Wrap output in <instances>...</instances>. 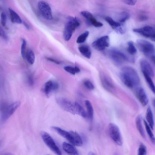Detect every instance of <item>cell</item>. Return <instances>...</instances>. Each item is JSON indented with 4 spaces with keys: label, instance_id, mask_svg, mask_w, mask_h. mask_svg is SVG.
Here are the masks:
<instances>
[{
    "label": "cell",
    "instance_id": "5bb4252c",
    "mask_svg": "<svg viewBox=\"0 0 155 155\" xmlns=\"http://www.w3.org/2000/svg\"><path fill=\"white\" fill-rule=\"evenodd\" d=\"M141 69L143 74H145L151 77L154 76V72L151 64L146 60H141L140 61Z\"/></svg>",
    "mask_w": 155,
    "mask_h": 155
},
{
    "label": "cell",
    "instance_id": "52a82bcc",
    "mask_svg": "<svg viewBox=\"0 0 155 155\" xmlns=\"http://www.w3.org/2000/svg\"><path fill=\"white\" fill-rule=\"evenodd\" d=\"M41 137L46 145L57 155H62L58 147L51 136L45 132L41 133Z\"/></svg>",
    "mask_w": 155,
    "mask_h": 155
},
{
    "label": "cell",
    "instance_id": "4dcf8cb0",
    "mask_svg": "<svg viewBox=\"0 0 155 155\" xmlns=\"http://www.w3.org/2000/svg\"><path fill=\"white\" fill-rule=\"evenodd\" d=\"M128 47L127 49L128 52L130 54L134 55L137 53V49L135 47L133 42L130 41L128 42Z\"/></svg>",
    "mask_w": 155,
    "mask_h": 155
},
{
    "label": "cell",
    "instance_id": "4316f807",
    "mask_svg": "<svg viewBox=\"0 0 155 155\" xmlns=\"http://www.w3.org/2000/svg\"><path fill=\"white\" fill-rule=\"evenodd\" d=\"M25 59L30 64L33 65L34 64L35 61V54L32 50L29 49L26 52Z\"/></svg>",
    "mask_w": 155,
    "mask_h": 155
},
{
    "label": "cell",
    "instance_id": "d6a6232c",
    "mask_svg": "<svg viewBox=\"0 0 155 155\" xmlns=\"http://www.w3.org/2000/svg\"><path fill=\"white\" fill-rule=\"evenodd\" d=\"M27 41L25 39H23L21 46V54L22 57L25 59L27 47Z\"/></svg>",
    "mask_w": 155,
    "mask_h": 155
},
{
    "label": "cell",
    "instance_id": "484cf974",
    "mask_svg": "<svg viewBox=\"0 0 155 155\" xmlns=\"http://www.w3.org/2000/svg\"><path fill=\"white\" fill-rule=\"evenodd\" d=\"M76 114H78L83 118L87 117V114L83 107L78 103H75Z\"/></svg>",
    "mask_w": 155,
    "mask_h": 155
},
{
    "label": "cell",
    "instance_id": "ee69618b",
    "mask_svg": "<svg viewBox=\"0 0 155 155\" xmlns=\"http://www.w3.org/2000/svg\"><path fill=\"white\" fill-rule=\"evenodd\" d=\"M1 31H0V35L1 36Z\"/></svg>",
    "mask_w": 155,
    "mask_h": 155
},
{
    "label": "cell",
    "instance_id": "1f68e13d",
    "mask_svg": "<svg viewBox=\"0 0 155 155\" xmlns=\"http://www.w3.org/2000/svg\"><path fill=\"white\" fill-rule=\"evenodd\" d=\"M89 35L88 31H86L85 32L80 35L77 39L76 42L79 44L84 43L86 41Z\"/></svg>",
    "mask_w": 155,
    "mask_h": 155
},
{
    "label": "cell",
    "instance_id": "603a6c76",
    "mask_svg": "<svg viewBox=\"0 0 155 155\" xmlns=\"http://www.w3.org/2000/svg\"><path fill=\"white\" fill-rule=\"evenodd\" d=\"M136 127L143 138H145V135L142 123V117L141 115H138L136 119Z\"/></svg>",
    "mask_w": 155,
    "mask_h": 155
},
{
    "label": "cell",
    "instance_id": "6da1fadb",
    "mask_svg": "<svg viewBox=\"0 0 155 155\" xmlns=\"http://www.w3.org/2000/svg\"><path fill=\"white\" fill-rule=\"evenodd\" d=\"M119 77L123 84L129 88H137L140 84V78L137 72L131 66L122 68Z\"/></svg>",
    "mask_w": 155,
    "mask_h": 155
},
{
    "label": "cell",
    "instance_id": "836d02e7",
    "mask_svg": "<svg viewBox=\"0 0 155 155\" xmlns=\"http://www.w3.org/2000/svg\"><path fill=\"white\" fill-rule=\"evenodd\" d=\"M147 154V149L145 146L141 144L139 148L138 155H146Z\"/></svg>",
    "mask_w": 155,
    "mask_h": 155
},
{
    "label": "cell",
    "instance_id": "74e56055",
    "mask_svg": "<svg viewBox=\"0 0 155 155\" xmlns=\"http://www.w3.org/2000/svg\"><path fill=\"white\" fill-rule=\"evenodd\" d=\"M124 3L131 5H135L137 1H123Z\"/></svg>",
    "mask_w": 155,
    "mask_h": 155
},
{
    "label": "cell",
    "instance_id": "ab89813d",
    "mask_svg": "<svg viewBox=\"0 0 155 155\" xmlns=\"http://www.w3.org/2000/svg\"><path fill=\"white\" fill-rule=\"evenodd\" d=\"M47 59L49 61L53 62L57 64H60V62L52 58H47Z\"/></svg>",
    "mask_w": 155,
    "mask_h": 155
},
{
    "label": "cell",
    "instance_id": "8d00e7d4",
    "mask_svg": "<svg viewBox=\"0 0 155 155\" xmlns=\"http://www.w3.org/2000/svg\"><path fill=\"white\" fill-rule=\"evenodd\" d=\"M130 16L128 13H125L122 14L119 20L120 23H124L127 20L129 19L130 18Z\"/></svg>",
    "mask_w": 155,
    "mask_h": 155
},
{
    "label": "cell",
    "instance_id": "5b68a950",
    "mask_svg": "<svg viewBox=\"0 0 155 155\" xmlns=\"http://www.w3.org/2000/svg\"><path fill=\"white\" fill-rule=\"evenodd\" d=\"M108 131L110 137L117 145L121 146L122 139L120 129L115 124L110 123L108 126Z\"/></svg>",
    "mask_w": 155,
    "mask_h": 155
},
{
    "label": "cell",
    "instance_id": "f35d334b",
    "mask_svg": "<svg viewBox=\"0 0 155 155\" xmlns=\"http://www.w3.org/2000/svg\"><path fill=\"white\" fill-rule=\"evenodd\" d=\"M28 83L29 85L31 86L33 85L34 83V80L33 76L32 75H30L28 77Z\"/></svg>",
    "mask_w": 155,
    "mask_h": 155
},
{
    "label": "cell",
    "instance_id": "cb8c5ba5",
    "mask_svg": "<svg viewBox=\"0 0 155 155\" xmlns=\"http://www.w3.org/2000/svg\"><path fill=\"white\" fill-rule=\"evenodd\" d=\"M85 104L87 111V117L91 120H92L94 117V109L91 103L88 100H85Z\"/></svg>",
    "mask_w": 155,
    "mask_h": 155
},
{
    "label": "cell",
    "instance_id": "7402d4cb",
    "mask_svg": "<svg viewBox=\"0 0 155 155\" xmlns=\"http://www.w3.org/2000/svg\"><path fill=\"white\" fill-rule=\"evenodd\" d=\"M80 52L84 57L90 59L91 57V53L89 47L87 46L82 45L79 47Z\"/></svg>",
    "mask_w": 155,
    "mask_h": 155
},
{
    "label": "cell",
    "instance_id": "f6af8a7d",
    "mask_svg": "<svg viewBox=\"0 0 155 155\" xmlns=\"http://www.w3.org/2000/svg\"></svg>",
    "mask_w": 155,
    "mask_h": 155
},
{
    "label": "cell",
    "instance_id": "7bdbcfd3",
    "mask_svg": "<svg viewBox=\"0 0 155 155\" xmlns=\"http://www.w3.org/2000/svg\"><path fill=\"white\" fill-rule=\"evenodd\" d=\"M88 155H96V154L92 152H90L88 153Z\"/></svg>",
    "mask_w": 155,
    "mask_h": 155
},
{
    "label": "cell",
    "instance_id": "d6986e66",
    "mask_svg": "<svg viewBox=\"0 0 155 155\" xmlns=\"http://www.w3.org/2000/svg\"><path fill=\"white\" fill-rule=\"evenodd\" d=\"M146 122L152 129H154V121L153 114L152 110L150 107H149L147 110L146 113Z\"/></svg>",
    "mask_w": 155,
    "mask_h": 155
},
{
    "label": "cell",
    "instance_id": "b9f144b4",
    "mask_svg": "<svg viewBox=\"0 0 155 155\" xmlns=\"http://www.w3.org/2000/svg\"><path fill=\"white\" fill-rule=\"evenodd\" d=\"M2 155H14L10 153H6L3 154Z\"/></svg>",
    "mask_w": 155,
    "mask_h": 155
},
{
    "label": "cell",
    "instance_id": "ba28073f",
    "mask_svg": "<svg viewBox=\"0 0 155 155\" xmlns=\"http://www.w3.org/2000/svg\"><path fill=\"white\" fill-rule=\"evenodd\" d=\"M101 82L104 88L109 92L114 93L116 90L115 85L113 81L108 75L104 73L100 74Z\"/></svg>",
    "mask_w": 155,
    "mask_h": 155
},
{
    "label": "cell",
    "instance_id": "d4e9b609",
    "mask_svg": "<svg viewBox=\"0 0 155 155\" xmlns=\"http://www.w3.org/2000/svg\"><path fill=\"white\" fill-rule=\"evenodd\" d=\"M72 135L74 145L81 146L83 145V142L80 135L76 132L70 131V132Z\"/></svg>",
    "mask_w": 155,
    "mask_h": 155
},
{
    "label": "cell",
    "instance_id": "44dd1931",
    "mask_svg": "<svg viewBox=\"0 0 155 155\" xmlns=\"http://www.w3.org/2000/svg\"><path fill=\"white\" fill-rule=\"evenodd\" d=\"M10 19L12 22L14 23L21 24L22 21L19 15L13 9L9 8Z\"/></svg>",
    "mask_w": 155,
    "mask_h": 155
},
{
    "label": "cell",
    "instance_id": "8fae6325",
    "mask_svg": "<svg viewBox=\"0 0 155 155\" xmlns=\"http://www.w3.org/2000/svg\"><path fill=\"white\" fill-rule=\"evenodd\" d=\"M38 6L43 16L48 20H51L53 18L52 11L48 3L44 1H40L38 3Z\"/></svg>",
    "mask_w": 155,
    "mask_h": 155
},
{
    "label": "cell",
    "instance_id": "7a4b0ae2",
    "mask_svg": "<svg viewBox=\"0 0 155 155\" xmlns=\"http://www.w3.org/2000/svg\"><path fill=\"white\" fill-rule=\"evenodd\" d=\"M67 20L63 35L64 39L66 41L70 40L76 29L79 27L81 24V21L77 17H68Z\"/></svg>",
    "mask_w": 155,
    "mask_h": 155
},
{
    "label": "cell",
    "instance_id": "30bf717a",
    "mask_svg": "<svg viewBox=\"0 0 155 155\" xmlns=\"http://www.w3.org/2000/svg\"><path fill=\"white\" fill-rule=\"evenodd\" d=\"M109 38L108 36H102L92 43V47L98 51L104 50L105 48L109 47Z\"/></svg>",
    "mask_w": 155,
    "mask_h": 155
},
{
    "label": "cell",
    "instance_id": "d590c367",
    "mask_svg": "<svg viewBox=\"0 0 155 155\" xmlns=\"http://www.w3.org/2000/svg\"><path fill=\"white\" fill-rule=\"evenodd\" d=\"M7 16L4 12H3L1 15V21L2 25L5 27L7 23Z\"/></svg>",
    "mask_w": 155,
    "mask_h": 155
},
{
    "label": "cell",
    "instance_id": "8992f818",
    "mask_svg": "<svg viewBox=\"0 0 155 155\" xmlns=\"http://www.w3.org/2000/svg\"><path fill=\"white\" fill-rule=\"evenodd\" d=\"M56 101L59 107L64 110L73 115L76 114L75 103L62 98H57Z\"/></svg>",
    "mask_w": 155,
    "mask_h": 155
},
{
    "label": "cell",
    "instance_id": "7c38bea8",
    "mask_svg": "<svg viewBox=\"0 0 155 155\" xmlns=\"http://www.w3.org/2000/svg\"><path fill=\"white\" fill-rule=\"evenodd\" d=\"M134 94L142 106H146L149 102V99L145 89L141 87L136 88L135 90Z\"/></svg>",
    "mask_w": 155,
    "mask_h": 155
},
{
    "label": "cell",
    "instance_id": "4fadbf2b",
    "mask_svg": "<svg viewBox=\"0 0 155 155\" xmlns=\"http://www.w3.org/2000/svg\"><path fill=\"white\" fill-rule=\"evenodd\" d=\"M20 102H17L8 105L5 113L1 115L2 121H5L8 119L20 107Z\"/></svg>",
    "mask_w": 155,
    "mask_h": 155
},
{
    "label": "cell",
    "instance_id": "e0dca14e",
    "mask_svg": "<svg viewBox=\"0 0 155 155\" xmlns=\"http://www.w3.org/2000/svg\"><path fill=\"white\" fill-rule=\"evenodd\" d=\"M105 20L109 25L113 29L115 30L116 31L121 34L124 33V31L121 27L122 24L121 23L115 21L110 17H105Z\"/></svg>",
    "mask_w": 155,
    "mask_h": 155
},
{
    "label": "cell",
    "instance_id": "ac0fdd59",
    "mask_svg": "<svg viewBox=\"0 0 155 155\" xmlns=\"http://www.w3.org/2000/svg\"><path fill=\"white\" fill-rule=\"evenodd\" d=\"M52 128L54 131L70 141L72 144L74 145L72 135L70 132H67L57 127L53 126Z\"/></svg>",
    "mask_w": 155,
    "mask_h": 155
},
{
    "label": "cell",
    "instance_id": "3957f363",
    "mask_svg": "<svg viewBox=\"0 0 155 155\" xmlns=\"http://www.w3.org/2000/svg\"><path fill=\"white\" fill-rule=\"evenodd\" d=\"M137 44L140 51L154 63L155 49L152 43L145 40H138L137 41Z\"/></svg>",
    "mask_w": 155,
    "mask_h": 155
},
{
    "label": "cell",
    "instance_id": "2e32d148",
    "mask_svg": "<svg viewBox=\"0 0 155 155\" xmlns=\"http://www.w3.org/2000/svg\"><path fill=\"white\" fill-rule=\"evenodd\" d=\"M59 87V85L57 83L49 81L45 84L44 91L45 94L48 96L52 92L57 90Z\"/></svg>",
    "mask_w": 155,
    "mask_h": 155
},
{
    "label": "cell",
    "instance_id": "60d3db41",
    "mask_svg": "<svg viewBox=\"0 0 155 155\" xmlns=\"http://www.w3.org/2000/svg\"><path fill=\"white\" fill-rule=\"evenodd\" d=\"M23 23L25 26L28 29H29V25L26 23H25V22H23Z\"/></svg>",
    "mask_w": 155,
    "mask_h": 155
},
{
    "label": "cell",
    "instance_id": "9a60e30c",
    "mask_svg": "<svg viewBox=\"0 0 155 155\" xmlns=\"http://www.w3.org/2000/svg\"><path fill=\"white\" fill-rule=\"evenodd\" d=\"M80 14L95 27H100L103 26V24L98 21L90 12L87 11H83L81 12Z\"/></svg>",
    "mask_w": 155,
    "mask_h": 155
},
{
    "label": "cell",
    "instance_id": "9c48e42d",
    "mask_svg": "<svg viewBox=\"0 0 155 155\" xmlns=\"http://www.w3.org/2000/svg\"><path fill=\"white\" fill-rule=\"evenodd\" d=\"M133 31L138 33L145 38L155 41V29L150 26H146L140 28L134 29Z\"/></svg>",
    "mask_w": 155,
    "mask_h": 155
},
{
    "label": "cell",
    "instance_id": "83f0119b",
    "mask_svg": "<svg viewBox=\"0 0 155 155\" xmlns=\"http://www.w3.org/2000/svg\"><path fill=\"white\" fill-rule=\"evenodd\" d=\"M143 74L144 78L149 87L151 91L154 94L155 92V86L152 77L146 74Z\"/></svg>",
    "mask_w": 155,
    "mask_h": 155
},
{
    "label": "cell",
    "instance_id": "ffe728a7",
    "mask_svg": "<svg viewBox=\"0 0 155 155\" xmlns=\"http://www.w3.org/2000/svg\"><path fill=\"white\" fill-rule=\"evenodd\" d=\"M64 150L69 155H79L76 149L72 145L64 142L62 144Z\"/></svg>",
    "mask_w": 155,
    "mask_h": 155
},
{
    "label": "cell",
    "instance_id": "f1b7e54d",
    "mask_svg": "<svg viewBox=\"0 0 155 155\" xmlns=\"http://www.w3.org/2000/svg\"><path fill=\"white\" fill-rule=\"evenodd\" d=\"M143 122L147 133L151 139V141L154 144L155 138L154 135L152 132V129L149 125H148L146 121L144 120Z\"/></svg>",
    "mask_w": 155,
    "mask_h": 155
},
{
    "label": "cell",
    "instance_id": "e575fe53",
    "mask_svg": "<svg viewBox=\"0 0 155 155\" xmlns=\"http://www.w3.org/2000/svg\"><path fill=\"white\" fill-rule=\"evenodd\" d=\"M84 84L85 87L88 89L92 90L94 89V85L90 80H87L84 82Z\"/></svg>",
    "mask_w": 155,
    "mask_h": 155
},
{
    "label": "cell",
    "instance_id": "277c9868",
    "mask_svg": "<svg viewBox=\"0 0 155 155\" xmlns=\"http://www.w3.org/2000/svg\"><path fill=\"white\" fill-rule=\"evenodd\" d=\"M109 56L115 63L118 64H122L125 61L134 63L135 60L127 56L124 53L115 49H111L109 52Z\"/></svg>",
    "mask_w": 155,
    "mask_h": 155
},
{
    "label": "cell",
    "instance_id": "f546056e",
    "mask_svg": "<svg viewBox=\"0 0 155 155\" xmlns=\"http://www.w3.org/2000/svg\"><path fill=\"white\" fill-rule=\"evenodd\" d=\"M64 69L67 72L73 75H75L76 73L80 72L79 68L77 66L73 67L69 66H66L64 67Z\"/></svg>",
    "mask_w": 155,
    "mask_h": 155
}]
</instances>
